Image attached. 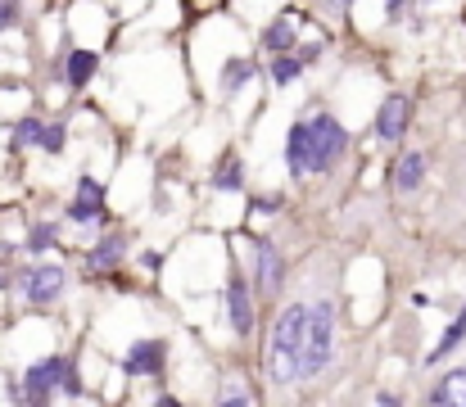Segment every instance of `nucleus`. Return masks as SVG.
Wrapping results in <instances>:
<instances>
[{
    "instance_id": "obj_4",
    "label": "nucleus",
    "mask_w": 466,
    "mask_h": 407,
    "mask_svg": "<svg viewBox=\"0 0 466 407\" xmlns=\"http://www.w3.org/2000/svg\"><path fill=\"white\" fill-rule=\"evenodd\" d=\"M64 371H68V358H41V362H32L27 376H23V399L27 403H46L64 385Z\"/></svg>"
},
{
    "instance_id": "obj_12",
    "label": "nucleus",
    "mask_w": 466,
    "mask_h": 407,
    "mask_svg": "<svg viewBox=\"0 0 466 407\" xmlns=\"http://www.w3.org/2000/svg\"><path fill=\"white\" fill-rule=\"evenodd\" d=\"M295 23H299V18H290V14H286V18H277V23H268V27H263V46H268V50H277V55H281V50H290V46H295Z\"/></svg>"
},
{
    "instance_id": "obj_27",
    "label": "nucleus",
    "mask_w": 466,
    "mask_h": 407,
    "mask_svg": "<svg viewBox=\"0 0 466 407\" xmlns=\"http://www.w3.org/2000/svg\"><path fill=\"white\" fill-rule=\"evenodd\" d=\"M385 5H390V9H399V5H403V0H385Z\"/></svg>"
},
{
    "instance_id": "obj_9",
    "label": "nucleus",
    "mask_w": 466,
    "mask_h": 407,
    "mask_svg": "<svg viewBox=\"0 0 466 407\" xmlns=\"http://www.w3.org/2000/svg\"><path fill=\"white\" fill-rule=\"evenodd\" d=\"M408 127V100L403 96H385V105L376 109V136L380 140H399Z\"/></svg>"
},
{
    "instance_id": "obj_25",
    "label": "nucleus",
    "mask_w": 466,
    "mask_h": 407,
    "mask_svg": "<svg viewBox=\"0 0 466 407\" xmlns=\"http://www.w3.org/2000/svg\"><path fill=\"white\" fill-rule=\"evenodd\" d=\"M277 209H281V204H277V199H254V213H263V218H272V213H277Z\"/></svg>"
},
{
    "instance_id": "obj_17",
    "label": "nucleus",
    "mask_w": 466,
    "mask_h": 407,
    "mask_svg": "<svg viewBox=\"0 0 466 407\" xmlns=\"http://www.w3.org/2000/svg\"><path fill=\"white\" fill-rule=\"evenodd\" d=\"M245 186V168L236 158H227L218 172H213V190H240Z\"/></svg>"
},
{
    "instance_id": "obj_15",
    "label": "nucleus",
    "mask_w": 466,
    "mask_h": 407,
    "mask_svg": "<svg viewBox=\"0 0 466 407\" xmlns=\"http://www.w3.org/2000/svg\"><path fill=\"white\" fill-rule=\"evenodd\" d=\"M123 249H127V240H123V236H105V240L91 249V259H86V263H91L96 271H100V268H114V263L123 259Z\"/></svg>"
},
{
    "instance_id": "obj_14",
    "label": "nucleus",
    "mask_w": 466,
    "mask_h": 407,
    "mask_svg": "<svg viewBox=\"0 0 466 407\" xmlns=\"http://www.w3.org/2000/svg\"><path fill=\"white\" fill-rule=\"evenodd\" d=\"M431 403L444 407V403H466V367L462 371H453V376H444L435 390H431Z\"/></svg>"
},
{
    "instance_id": "obj_16",
    "label": "nucleus",
    "mask_w": 466,
    "mask_h": 407,
    "mask_svg": "<svg viewBox=\"0 0 466 407\" xmlns=\"http://www.w3.org/2000/svg\"><path fill=\"white\" fill-rule=\"evenodd\" d=\"M462 340H466V308H462V312H458V321H453V326L444 331V340H440V349H431V362H444V358H449V353H453V349H458Z\"/></svg>"
},
{
    "instance_id": "obj_1",
    "label": "nucleus",
    "mask_w": 466,
    "mask_h": 407,
    "mask_svg": "<svg viewBox=\"0 0 466 407\" xmlns=\"http://www.w3.org/2000/svg\"><path fill=\"white\" fill-rule=\"evenodd\" d=\"M335 353V308L317 303L304 312V331H299V362H295V381H312L330 367Z\"/></svg>"
},
{
    "instance_id": "obj_10",
    "label": "nucleus",
    "mask_w": 466,
    "mask_h": 407,
    "mask_svg": "<svg viewBox=\"0 0 466 407\" xmlns=\"http://www.w3.org/2000/svg\"><path fill=\"white\" fill-rule=\"evenodd\" d=\"M254 259H258V285L263 290H277L281 285V254H277V245L268 236L254 240Z\"/></svg>"
},
{
    "instance_id": "obj_6",
    "label": "nucleus",
    "mask_w": 466,
    "mask_h": 407,
    "mask_svg": "<svg viewBox=\"0 0 466 407\" xmlns=\"http://www.w3.org/2000/svg\"><path fill=\"white\" fill-rule=\"evenodd\" d=\"M227 321L236 335L254 331V303H249V285L240 276H231V285H227Z\"/></svg>"
},
{
    "instance_id": "obj_19",
    "label": "nucleus",
    "mask_w": 466,
    "mask_h": 407,
    "mask_svg": "<svg viewBox=\"0 0 466 407\" xmlns=\"http://www.w3.org/2000/svg\"><path fill=\"white\" fill-rule=\"evenodd\" d=\"M299 73H304V64H299V59H286V55H281V59H272V82H277V86H290Z\"/></svg>"
},
{
    "instance_id": "obj_8",
    "label": "nucleus",
    "mask_w": 466,
    "mask_h": 407,
    "mask_svg": "<svg viewBox=\"0 0 466 407\" xmlns=\"http://www.w3.org/2000/svg\"><path fill=\"white\" fill-rule=\"evenodd\" d=\"M100 213H105V190L91 177H82L77 181V199L68 204V222H96Z\"/></svg>"
},
{
    "instance_id": "obj_11",
    "label": "nucleus",
    "mask_w": 466,
    "mask_h": 407,
    "mask_svg": "<svg viewBox=\"0 0 466 407\" xmlns=\"http://www.w3.org/2000/svg\"><path fill=\"white\" fill-rule=\"evenodd\" d=\"M421 177H426V158H421V149H408V154L399 158V168H394V186L408 195V190L421 186Z\"/></svg>"
},
{
    "instance_id": "obj_18",
    "label": "nucleus",
    "mask_w": 466,
    "mask_h": 407,
    "mask_svg": "<svg viewBox=\"0 0 466 407\" xmlns=\"http://www.w3.org/2000/svg\"><path fill=\"white\" fill-rule=\"evenodd\" d=\"M254 73H258V68H254L249 59H231V64H227V73H222V86H227V91H236V86H245Z\"/></svg>"
},
{
    "instance_id": "obj_20",
    "label": "nucleus",
    "mask_w": 466,
    "mask_h": 407,
    "mask_svg": "<svg viewBox=\"0 0 466 407\" xmlns=\"http://www.w3.org/2000/svg\"><path fill=\"white\" fill-rule=\"evenodd\" d=\"M36 145H41L46 154H59V149L68 145V132H64V123H55V127H41V136H36Z\"/></svg>"
},
{
    "instance_id": "obj_21",
    "label": "nucleus",
    "mask_w": 466,
    "mask_h": 407,
    "mask_svg": "<svg viewBox=\"0 0 466 407\" xmlns=\"http://www.w3.org/2000/svg\"><path fill=\"white\" fill-rule=\"evenodd\" d=\"M55 236H59V231H55L50 222H41V227H32V236H27V249H32V254H46V249L55 245Z\"/></svg>"
},
{
    "instance_id": "obj_26",
    "label": "nucleus",
    "mask_w": 466,
    "mask_h": 407,
    "mask_svg": "<svg viewBox=\"0 0 466 407\" xmlns=\"http://www.w3.org/2000/svg\"><path fill=\"white\" fill-rule=\"evenodd\" d=\"M14 23V0H0V27Z\"/></svg>"
},
{
    "instance_id": "obj_24",
    "label": "nucleus",
    "mask_w": 466,
    "mask_h": 407,
    "mask_svg": "<svg viewBox=\"0 0 466 407\" xmlns=\"http://www.w3.org/2000/svg\"><path fill=\"white\" fill-rule=\"evenodd\" d=\"M317 55H321V41H312V46H304V50H299V64L309 68V64L317 59Z\"/></svg>"
},
{
    "instance_id": "obj_5",
    "label": "nucleus",
    "mask_w": 466,
    "mask_h": 407,
    "mask_svg": "<svg viewBox=\"0 0 466 407\" xmlns=\"http://www.w3.org/2000/svg\"><path fill=\"white\" fill-rule=\"evenodd\" d=\"M23 299L27 303H55L59 294H64V285H68V276H64V268H55V263H46V268H32L23 271Z\"/></svg>"
},
{
    "instance_id": "obj_2",
    "label": "nucleus",
    "mask_w": 466,
    "mask_h": 407,
    "mask_svg": "<svg viewBox=\"0 0 466 407\" xmlns=\"http://www.w3.org/2000/svg\"><path fill=\"white\" fill-rule=\"evenodd\" d=\"M304 303H290L277 326H272V340H268V376L272 385H299L295 381V362H299V331H304Z\"/></svg>"
},
{
    "instance_id": "obj_3",
    "label": "nucleus",
    "mask_w": 466,
    "mask_h": 407,
    "mask_svg": "<svg viewBox=\"0 0 466 407\" xmlns=\"http://www.w3.org/2000/svg\"><path fill=\"white\" fill-rule=\"evenodd\" d=\"M309 127V168L312 172H326L344 149H349V132L339 127V118H330V114H317Z\"/></svg>"
},
{
    "instance_id": "obj_23",
    "label": "nucleus",
    "mask_w": 466,
    "mask_h": 407,
    "mask_svg": "<svg viewBox=\"0 0 466 407\" xmlns=\"http://www.w3.org/2000/svg\"><path fill=\"white\" fill-rule=\"evenodd\" d=\"M222 403H227V407H236V403L245 407V403H249V394H245V390H227V394H222Z\"/></svg>"
},
{
    "instance_id": "obj_22",
    "label": "nucleus",
    "mask_w": 466,
    "mask_h": 407,
    "mask_svg": "<svg viewBox=\"0 0 466 407\" xmlns=\"http://www.w3.org/2000/svg\"><path fill=\"white\" fill-rule=\"evenodd\" d=\"M36 136H41V123H36V118H23V123L14 127V145H36Z\"/></svg>"
},
{
    "instance_id": "obj_28",
    "label": "nucleus",
    "mask_w": 466,
    "mask_h": 407,
    "mask_svg": "<svg viewBox=\"0 0 466 407\" xmlns=\"http://www.w3.org/2000/svg\"><path fill=\"white\" fill-rule=\"evenodd\" d=\"M344 5H353V0H344Z\"/></svg>"
},
{
    "instance_id": "obj_13",
    "label": "nucleus",
    "mask_w": 466,
    "mask_h": 407,
    "mask_svg": "<svg viewBox=\"0 0 466 407\" xmlns=\"http://www.w3.org/2000/svg\"><path fill=\"white\" fill-rule=\"evenodd\" d=\"M91 73H96V50H73V55H68V64H64L68 86H86V82H91Z\"/></svg>"
},
{
    "instance_id": "obj_7",
    "label": "nucleus",
    "mask_w": 466,
    "mask_h": 407,
    "mask_svg": "<svg viewBox=\"0 0 466 407\" xmlns=\"http://www.w3.org/2000/svg\"><path fill=\"white\" fill-rule=\"evenodd\" d=\"M163 358H167V349H163L158 340H141V344L127 349L123 371H127V376H158V371H163Z\"/></svg>"
}]
</instances>
